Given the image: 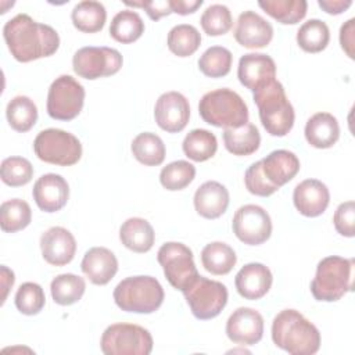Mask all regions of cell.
Listing matches in <instances>:
<instances>
[{
	"instance_id": "obj_30",
	"label": "cell",
	"mask_w": 355,
	"mask_h": 355,
	"mask_svg": "<svg viewBox=\"0 0 355 355\" xmlns=\"http://www.w3.org/2000/svg\"><path fill=\"white\" fill-rule=\"evenodd\" d=\"M133 157L146 166L161 165L165 159V144L162 139L151 132L139 133L130 146Z\"/></svg>"
},
{
	"instance_id": "obj_16",
	"label": "cell",
	"mask_w": 355,
	"mask_h": 355,
	"mask_svg": "<svg viewBox=\"0 0 355 355\" xmlns=\"http://www.w3.org/2000/svg\"><path fill=\"white\" fill-rule=\"evenodd\" d=\"M237 78L244 87L254 92L276 79V64L268 54H244L239 60Z\"/></svg>"
},
{
	"instance_id": "obj_12",
	"label": "cell",
	"mask_w": 355,
	"mask_h": 355,
	"mask_svg": "<svg viewBox=\"0 0 355 355\" xmlns=\"http://www.w3.org/2000/svg\"><path fill=\"white\" fill-rule=\"evenodd\" d=\"M123 58L116 49L87 46L79 49L72 58L73 72L87 80L115 75L122 68Z\"/></svg>"
},
{
	"instance_id": "obj_23",
	"label": "cell",
	"mask_w": 355,
	"mask_h": 355,
	"mask_svg": "<svg viewBox=\"0 0 355 355\" xmlns=\"http://www.w3.org/2000/svg\"><path fill=\"white\" fill-rule=\"evenodd\" d=\"M229 200V191L222 183L208 180L196 190L193 202L200 216L205 219H218L226 212Z\"/></svg>"
},
{
	"instance_id": "obj_36",
	"label": "cell",
	"mask_w": 355,
	"mask_h": 355,
	"mask_svg": "<svg viewBox=\"0 0 355 355\" xmlns=\"http://www.w3.org/2000/svg\"><path fill=\"white\" fill-rule=\"evenodd\" d=\"M330 31L324 21L312 18L304 22L297 32V43L306 53H319L327 47Z\"/></svg>"
},
{
	"instance_id": "obj_26",
	"label": "cell",
	"mask_w": 355,
	"mask_h": 355,
	"mask_svg": "<svg viewBox=\"0 0 355 355\" xmlns=\"http://www.w3.org/2000/svg\"><path fill=\"white\" fill-rule=\"evenodd\" d=\"M119 240L128 250L143 254L153 248L155 233L148 220L129 218L119 227Z\"/></svg>"
},
{
	"instance_id": "obj_20",
	"label": "cell",
	"mask_w": 355,
	"mask_h": 355,
	"mask_svg": "<svg viewBox=\"0 0 355 355\" xmlns=\"http://www.w3.org/2000/svg\"><path fill=\"white\" fill-rule=\"evenodd\" d=\"M293 201L301 215L316 218L329 207L330 191L323 182L318 179H305L295 186Z\"/></svg>"
},
{
	"instance_id": "obj_6",
	"label": "cell",
	"mask_w": 355,
	"mask_h": 355,
	"mask_svg": "<svg viewBox=\"0 0 355 355\" xmlns=\"http://www.w3.org/2000/svg\"><path fill=\"white\" fill-rule=\"evenodd\" d=\"M114 301L125 312L153 313L164 302V288L153 276H130L114 288Z\"/></svg>"
},
{
	"instance_id": "obj_10",
	"label": "cell",
	"mask_w": 355,
	"mask_h": 355,
	"mask_svg": "<svg viewBox=\"0 0 355 355\" xmlns=\"http://www.w3.org/2000/svg\"><path fill=\"white\" fill-rule=\"evenodd\" d=\"M157 259L166 280L176 290H186L198 276L193 251L183 243L168 241L162 244L157 252Z\"/></svg>"
},
{
	"instance_id": "obj_24",
	"label": "cell",
	"mask_w": 355,
	"mask_h": 355,
	"mask_svg": "<svg viewBox=\"0 0 355 355\" xmlns=\"http://www.w3.org/2000/svg\"><path fill=\"white\" fill-rule=\"evenodd\" d=\"M261 162L266 179L279 189L288 183L300 171L298 157L288 150H275Z\"/></svg>"
},
{
	"instance_id": "obj_46",
	"label": "cell",
	"mask_w": 355,
	"mask_h": 355,
	"mask_svg": "<svg viewBox=\"0 0 355 355\" xmlns=\"http://www.w3.org/2000/svg\"><path fill=\"white\" fill-rule=\"evenodd\" d=\"M126 6L140 7L146 10L147 15L153 21H158L159 18L172 14L169 0H153V1H125Z\"/></svg>"
},
{
	"instance_id": "obj_40",
	"label": "cell",
	"mask_w": 355,
	"mask_h": 355,
	"mask_svg": "<svg viewBox=\"0 0 355 355\" xmlns=\"http://www.w3.org/2000/svg\"><path fill=\"white\" fill-rule=\"evenodd\" d=\"M196 178V166L184 159H178L161 169L159 182L164 189L178 191L187 187Z\"/></svg>"
},
{
	"instance_id": "obj_2",
	"label": "cell",
	"mask_w": 355,
	"mask_h": 355,
	"mask_svg": "<svg viewBox=\"0 0 355 355\" xmlns=\"http://www.w3.org/2000/svg\"><path fill=\"white\" fill-rule=\"evenodd\" d=\"M272 340L291 355H312L320 348L318 327L295 309H283L275 316Z\"/></svg>"
},
{
	"instance_id": "obj_9",
	"label": "cell",
	"mask_w": 355,
	"mask_h": 355,
	"mask_svg": "<svg viewBox=\"0 0 355 355\" xmlns=\"http://www.w3.org/2000/svg\"><path fill=\"white\" fill-rule=\"evenodd\" d=\"M194 318L208 320L216 318L227 304V288L218 280L197 276L196 280L182 291Z\"/></svg>"
},
{
	"instance_id": "obj_11",
	"label": "cell",
	"mask_w": 355,
	"mask_h": 355,
	"mask_svg": "<svg viewBox=\"0 0 355 355\" xmlns=\"http://www.w3.org/2000/svg\"><path fill=\"white\" fill-rule=\"evenodd\" d=\"M85 87L71 75L55 78L47 93V114L57 121L76 118L85 104Z\"/></svg>"
},
{
	"instance_id": "obj_44",
	"label": "cell",
	"mask_w": 355,
	"mask_h": 355,
	"mask_svg": "<svg viewBox=\"0 0 355 355\" xmlns=\"http://www.w3.org/2000/svg\"><path fill=\"white\" fill-rule=\"evenodd\" d=\"M244 183L247 190L258 197H269L279 190V187L272 184L263 175L261 161H257L248 166L244 175Z\"/></svg>"
},
{
	"instance_id": "obj_19",
	"label": "cell",
	"mask_w": 355,
	"mask_h": 355,
	"mask_svg": "<svg viewBox=\"0 0 355 355\" xmlns=\"http://www.w3.org/2000/svg\"><path fill=\"white\" fill-rule=\"evenodd\" d=\"M32 196L39 209L50 214L57 212L68 202L69 186L61 175L46 173L35 182Z\"/></svg>"
},
{
	"instance_id": "obj_18",
	"label": "cell",
	"mask_w": 355,
	"mask_h": 355,
	"mask_svg": "<svg viewBox=\"0 0 355 355\" xmlns=\"http://www.w3.org/2000/svg\"><path fill=\"white\" fill-rule=\"evenodd\" d=\"M40 250L47 263L53 266H64L73 259L76 241L68 229L53 226L40 236Z\"/></svg>"
},
{
	"instance_id": "obj_48",
	"label": "cell",
	"mask_w": 355,
	"mask_h": 355,
	"mask_svg": "<svg viewBox=\"0 0 355 355\" xmlns=\"http://www.w3.org/2000/svg\"><path fill=\"white\" fill-rule=\"evenodd\" d=\"M319 7L330 14V15H338L348 10L352 6L351 0H318Z\"/></svg>"
},
{
	"instance_id": "obj_21",
	"label": "cell",
	"mask_w": 355,
	"mask_h": 355,
	"mask_svg": "<svg viewBox=\"0 0 355 355\" xmlns=\"http://www.w3.org/2000/svg\"><path fill=\"white\" fill-rule=\"evenodd\" d=\"M273 276L270 269L261 262L244 265L236 275L234 286L237 293L245 300H259L270 290Z\"/></svg>"
},
{
	"instance_id": "obj_15",
	"label": "cell",
	"mask_w": 355,
	"mask_h": 355,
	"mask_svg": "<svg viewBox=\"0 0 355 355\" xmlns=\"http://www.w3.org/2000/svg\"><path fill=\"white\" fill-rule=\"evenodd\" d=\"M226 336L240 345H254L263 336V318L252 308L240 306L226 322Z\"/></svg>"
},
{
	"instance_id": "obj_38",
	"label": "cell",
	"mask_w": 355,
	"mask_h": 355,
	"mask_svg": "<svg viewBox=\"0 0 355 355\" xmlns=\"http://www.w3.org/2000/svg\"><path fill=\"white\" fill-rule=\"evenodd\" d=\"M166 44L175 55L189 57L198 50L201 44V35L196 26L179 24L169 31Z\"/></svg>"
},
{
	"instance_id": "obj_50",
	"label": "cell",
	"mask_w": 355,
	"mask_h": 355,
	"mask_svg": "<svg viewBox=\"0 0 355 355\" xmlns=\"http://www.w3.org/2000/svg\"><path fill=\"white\" fill-rule=\"evenodd\" d=\"M14 282H15L14 272L3 265L1 266V284H3V300H1V304H4V301L7 298V294H8V290L12 287Z\"/></svg>"
},
{
	"instance_id": "obj_14",
	"label": "cell",
	"mask_w": 355,
	"mask_h": 355,
	"mask_svg": "<svg viewBox=\"0 0 355 355\" xmlns=\"http://www.w3.org/2000/svg\"><path fill=\"white\" fill-rule=\"evenodd\" d=\"M157 125L168 133L182 132L190 118L189 100L179 92L162 93L154 107Z\"/></svg>"
},
{
	"instance_id": "obj_29",
	"label": "cell",
	"mask_w": 355,
	"mask_h": 355,
	"mask_svg": "<svg viewBox=\"0 0 355 355\" xmlns=\"http://www.w3.org/2000/svg\"><path fill=\"white\" fill-rule=\"evenodd\" d=\"M71 19L78 31L83 33H96L104 28L107 11L100 1L85 0L73 7Z\"/></svg>"
},
{
	"instance_id": "obj_17",
	"label": "cell",
	"mask_w": 355,
	"mask_h": 355,
	"mask_svg": "<svg viewBox=\"0 0 355 355\" xmlns=\"http://www.w3.org/2000/svg\"><path fill=\"white\" fill-rule=\"evenodd\" d=\"M233 35L236 42L245 49H262L270 43L273 28L263 17L248 10L239 15Z\"/></svg>"
},
{
	"instance_id": "obj_32",
	"label": "cell",
	"mask_w": 355,
	"mask_h": 355,
	"mask_svg": "<svg viewBox=\"0 0 355 355\" xmlns=\"http://www.w3.org/2000/svg\"><path fill=\"white\" fill-rule=\"evenodd\" d=\"M144 33V22L133 10H122L114 15L110 25V36L123 44L136 42Z\"/></svg>"
},
{
	"instance_id": "obj_41",
	"label": "cell",
	"mask_w": 355,
	"mask_h": 355,
	"mask_svg": "<svg viewBox=\"0 0 355 355\" xmlns=\"http://www.w3.org/2000/svg\"><path fill=\"white\" fill-rule=\"evenodd\" d=\"M0 176L7 186H25L33 178V166L31 161L24 157H8L1 161Z\"/></svg>"
},
{
	"instance_id": "obj_35",
	"label": "cell",
	"mask_w": 355,
	"mask_h": 355,
	"mask_svg": "<svg viewBox=\"0 0 355 355\" xmlns=\"http://www.w3.org/2000/svg\"><path fill=\"white\" fill-rule=\"evenodd\" d=\"M258 6L283 25L298 24L308 10L305 0H262L258 1Z\"/></svg>"
},
{
	"instance_id": "obj_5",
	"label": "cell",
	"mask_w": 355,
	"mask_h": 355,
	"mask_svg": "<svg viewBox=\"0 0 355 355\" xmlns=\"http://www.w3.org/2000/svg\"><path fill=\"white\" fill-rule=\"evenodd\" d=\"M198 112L204 122L223 129L240 128L248 122L245 101L227 87L205 93L198 103Z\"/></svg>"
},
{
	"instance_id": "obj_4",
	"label": "cell",
	"mask_w": 355,
	"mask_h": 355,
	"mask_svg": "<svg viewBox=\"0 0 355 355\" xmlns=\"http://www.w3.org/2000/svg\"><path fill=\"white\" fill-rule=\"evenodd\" d=\"M352 286L354 259L331 255L319 261L311 282V293L318 301L334 302L351 291Z\"/></svg>"
},
{
	"instance_id": "obj_47",
	"label": "cell",
	"mask_w": 355,
	"mask_h": 355,
	"mask_svg": "<svg viewBox=\"0 0 355 355\" xmlns=\"http://www.w3.org/2000/svg\"><path fill=\"white\" fill-rule=\"evenodd\" d=\"M340 44L349 58H354L355 47V18H349L340 28Z\"/></svg>"
},
{
	"instance_id": "obj_49",
	"label": "cell",
	"mask_w": 355,
	"mask_h": 355,
	"mask_svg": "<svg viewBox=\"0 0 355 355\" xmlns=\"http://www.w3.org/2000/svg\"><path fill=\"white\" fill-rule=\"evenodd\" d=\"M172 12L179 15H187L197 11V8L202 4V0H169Z\"/></svg>"
},
{
	"instance_id": "obj_7",
	"label": "cell",
	"mask_w": 355,
	"mask_h": 355,
	"mask_svg": "<svg viewBox=\"0 0 355 355\" xmlns=\"http://www.w3.org/2000/svg\"><path fill=\"white\" fill-rule=\"evenodd\" d=\"M33 151L40 161L47 164L71 166L82 157V144L79 139L62 129H44L33 140Z\"/></svg>"
},
{
	"instance_id": "obj_31",
	"label": "cell",
	"mask_w": 355,
	"mask_h": 355,
	"mask_svg": "<svg viewBox=\"0 0 355 355\" xmlns=\"http://www.w3.org/2000/svg\"><path fill=\"white\" fill-rule=\"evenodd\" d=\"M182 148L184 155L191 161L204 162L216 154L218 140L207 129H193L186 135Z\"/></svg>"
},
{
	"instance_id": "obj_8",
	"label": "cell",
	"mask_w": 355,
	"mask_h": 355,
	"mask_svg": "<svg viewBox=\"0 0 355 355\" xmlns=\"http://www.w3.org/2000/svg\"><path fill=\"white\" fill-rule=\"evenodd\" d=\"M153 344L150 331L132 323L108 326L100 340V348L105 355H148Z\"/></svg>"
},
{
	"instance_id": "obj_3",
	"label": "cell",
	"mask_w": 355,
	"mask_h": 355,
	"mask_svg": "<svg viewBox=\"0 0 355 355\" xmlns=\"http://www.w3.org/2000/svg\"><path fill=\"white\" fill-rule=\"evenodd\" d=\"M252 100L258 107V114L265 130L276 137L286 136L294 126V108L286 96V90L279 80L254 90Z\"/></svg>"
},
{
	"instance_id": "obj_33",
	"label": "cell",
	"mask_w": 355,
	"mask_h": 355,
	"mask_svg": "<svg viewBox=\"0 0 355 355\" xmlns=\"http://www.w3.org/2000/svg\"><path fill=\"white\" fill-rule=\"evenodd\" d=\"M6 116L14 130L24 133L35 126L37 121V107L28 96H15L7 104Z\"/></svg>"
},
{
	"instance_id": "obj_27",
	"label": "cell",
	"mask_w": 355,
	"mask_h": 355,
	"mask_svg": "<svg viewBox=\"0 0 355 355\" xmlns=\"http://www.w3.org/2000/svg\"><path fill=\"white\" fill-rule=\"evenodd\" d=\"M222 136L226 150L239 157L254 154L261 144L259 130L254 123L250 122L240 128H227L223 130Z\"/></svg>"
},
{
	"instance_id": "obj_1",
	"label": "cell",
	"mask_w": 355,
	"mask_h": 355,
	"mask_svg": "<svg viewBox=\"0 0 355 355\" xmlns=\"http://www.w3.org/2000/svg\"><path fill=\"white\" fill-rule=\"evenodd\" d=\"M3 37L11 55L19 62H31L53 55L60 47L57 31L36 22L28 14H18L3 26Z\"/></svg>"
},
{
	"instance_id": "obj_45",
	"label": "cell",
	"mask_w": 355,
	"mask_h": 355,
	"mask_svg": "<svg viewBox=\"0 0 355 355\" xmlns=\"http://www.w3.org/2000/svg\"><path fill=\"white\" fill-rule=\"evenodd\" d=\"M333 223L338 234L354 237L355 234V202L352 200L341 202L333 216Z\"/></svg>"
},
{
	"instance_id": "obj_43",
	"label": "cell",
	"mask_w": 355,
	"mask_h": 355,
	"mask_svg": "<svg viewBox=\"0 0 355 355\" xmlns=\"http://www.w3.org/2000/svg\"><path fill=\"white\" fill-rule=\"evenodd\" d=\"M14 302L17 309L21 313L28 316L37 315L46 304L44 291L42 286L37 283H33V282L22 283L15 293Z\"/></svg>"
},
{
	"instance_id": "obj_13",
	"label": "cell",
	"mask_w": 355,
	"mask_h": 355,
	"mask_svg": "<svg viewBox=\"0 0 355 355\" xmlns=\"http://www.w3.org/2000/svg\"><path fill=\"white\" fill-rule=\"evenodd\" d=\"M236 237L247 245H259L272 234V219L259 205L247 204L240 207L232 220Z\"/></svg>"
},
{
	"instance_id": "obj_37",
	"label": "cell",
	"mask_w": 355,
	"mask_h": 355,
	"mask_svg": "<svg viewBox=\"0 0 355 355\" xmlns=\"http://www.w3.org/2000/svg\"><path fill=\"white\" fill-rule=\"evenodd\" d=\"M32 220V211L26 201L11 198L0 207V226L6 233H15L25 229Z\"/></svg>"
},
{
	"instance_id": "obj_34",
	"label": "cell",
	"mask_w": 355,
	"mask_h": 355,
	"mask_svg": "<svg viewBox=\"0 0 355 355\" xmlns=\"http://www.w3.org/2000/svg\"><path fill=\"white\" fill-rule=\"evenodd\" d=\"M86 290L85 279L73 273H62L51 280L50 291L55 304L67 306L78 302Z\"/></svg>"
},
{
	"instance_id": "obj_39",
	"label": "cell",
	"mask_w": 355,
	"mask_h": 355,
	"mask_svg": "<svg viewBox=\"0 0 355 355\" xmlns=\"http://www.w3.org/2000/svg\"><path fill=\"white\" fill-rule=\"evenodd\" d=\"M233 55L229 49L212 46L198 58V69L208 78H223L230 72Z\"/></svg>"
},
{
	"instance_id": "obj_25",
	"label": "cell",
	"mask_w": 355,
	"mask_h": 355,
	"mask_svg": "<svg viewBox=\"0 0 355 355\" xmlns=\"http://www.w3.org/2000/svg\"><path fill=\"white\" fill-rule=\"evenodd\" d=\"M305 139L315 148H330L340 137L337 118L330 112L313 114L305 125Z\"/></svg>"
},
{
	"instance_id": "obj_28",
	"label": "cell",
	"mask_w": 355,
	"mask_h": 355,
	"mask_svg": "<svg viewBox=\"0 0 355 355\" xmlns=\"http://www.w3.org/2000/svg\"><path fill=\"white\" fill-rule=\"evenodd\" d=\"M201 262L207 272L222 276L227 275L234 268L237 257L229 244L222 241H212L202 248Z\"/></svg>"
},
{
	"instance_id": "obj_42",
	"label": "cell",
	"mask_w": 355,
	"mask_h": 355,
	"mask_svg": "<svg viewBox=\"0 0 355 355\" xmlns=\"http://www.w3.org/2000/svg\"><path fill=\"white\" fill-rule=\"evenodd\" d=\"M200 24L208 36L225 35L233 26L232 12L225 4H211L202 12Z\"/></svg>"
},
{
	"instance_id": "obj_22",
	"label": "cell",
	"mask_w": 355,
	"mask_h": 355,
	"mask_svg": "<svg viewBox=\"0 0 355 355\" xmlns=\"http://www.w3.org/2000/svg\"><path fill=\"white\" fill-rule=\"evenodd\" d=\"M80 269L93 284L104 286L116 275L118 259L111 250L105 247H93L83 255Z\"/></svg>"
}]
</instances>
